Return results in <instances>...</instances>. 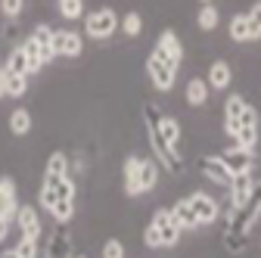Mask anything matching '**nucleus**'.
Returning a JSON list of instances; mask_svg holds the SVG:
<instances>
[{
  "label": "nucleus",
  "instance_id": "nucleus-26",
  "mask_svg": "<svg viewBox=\"0 0 261 258\" xmlns=\"http://www.w3.org/2000/svg\"><path fill=\"white\" fill-rule=\"evenodd\" d=\"M118 28L124 31L127 38H137V35H140V28H143V19H140V13H137V10L124 13V16L118 19Z\"/></svg>",
  "mask_w": 261,
  "mask_h": 258
},
{
  "label": "nucleus",
  "instance_id": "nucleus-7",
  "mask_svg": "<svg viewBox=\"0 0 261 258\" xmlns=\"http://www.w3.org/2000/svg\"><path fill=\"white\" fill-rule=\"evenodd\" d=\"M199 171H202L208 180L221 184V187H230V180H233L230 168L221 162V156H202V159H199Z\"/></svg>",
  "mask_w": 261,
  "mask_h": 258
},
{
  "label": "nucleus",
  "instance_id": "nucleus-38",
  "mask_svg": "<svg viewBox=\"0 0 261 258\" xmlns=\"http://www.w3.org/2000/svg\"><path fill=\"white\" fill-rule=\"evenodd\" d=\"M0 258H19V255H16V249H4V252H0Z\"/></svg>",
  "mask_w": 261,
  "mask_h": 258
},
{
  "label": "nucleus",
  "instance_id": "nucleus-41",
  "mask_svg": "<svg viewBox=\"0 0 261 258\" xmlns=\"http://www.w3.org/2000/svg\"><path fill=\"white\" fill-rule=\"evenodd\" d=\"M202 4H212V0H202Z\"/></svg>",
  "mask_w": 261,
  "mask_h": 258
},
{
  "label": "nucleus",
  "instance_id": "nucleus-29",
  "mask_svg": "<svg viewBox=\"0 0 261 258\" xmlns=\"http://www.w3.org/2000/svg\"><path fill=\"white\" fill-rule=\"evenodd\" d=\"M50 215L56 218V224H69L72 215H75V199H59V202L50 209Z\"/></svg>",
  "mask_w": 261,
  "mask_h": 258
},
{
  "label": "nucleus",
  "instance_id": "nucleus-28",
  "mask_svg": "<svg viewBox=\"0 0 261 258\" xmlns=\"http://www.w3.org/2000/svg\"><path fill=\"white\" fill-rule=\"evenodd\" d=\"M56 7H59V13L69 22H75V19L84 16V0H56Z\"/></svg>",
  "mask_w": 261,
  "mask_h": 258
},
{
  "label": "nucleus",
  "instance_id": "nucleus-16",
  "mask_svg": "<svg viewBox=\"0 0 261 258\" xmlns=\"http://www.w3.org/2000/svg\"><path fill=\"white\" fill-rule=\"evenodd\" d=\"M230 81H233L230 66H227L224 59H215V62H212V69H208V87L224 90V87H230Z\"/></svg>",
  "mask_w": 261,
  "mask_h": 258
},
{
  "label": "nucleus",
  "instance_id": "nucleus-12",
  "mask_svg": "<svg viewBox=\"0 0 261 258\" xmlns=\"http://www.w3.org/2000/svg\"><path fill=\"white\" fill-rule=\"evenodd\" d=\"M230 199H233V209H240V205H246L249 199H252V190H255V180H252V174L249 171H240V174H233V180H230Z\"/></svg>",
  "mask_w": 261,
  "mask_h": 258
},
{
  "label": "nucleus",
  "instance_id": "nucleus-32",
  "mask_svg": "<svg viewBox=\"0 0 261 258\" xmlns=\"http://www.w3.org/2000/svg\"><path fill=\"white\" fill-rule=\"evenodd\" d=\"M22 10H25V0H0V13L7 19H19Z\"/></svg>",
  "mask_w": 261,
  "mask_h": 258
},
{
  "label": "nucleus",
  "instance_id": "nucleus-9",
  "mask_svg": "<svg viewBox=\"0 0 261 258\" xmlns=\"http://www.w3.org/2000/svg\"><path fill=\"white\" fill-rule=\"evenodd\" d=\"M221 162L230 168V174L252 171V165H255V152H252V149H243V146H233V149H224V152H221Z\"/></svg>",
  "mask_w": 261,
  "mask_h": 258
},
{
  "label": "nucleus",
  "instance_id": "nucleus-22",
  "mask_svg": "<svg viewBox=\"0 0 261 258\" xmlns=\"http://www.w3.org/2000/svg\"><path fill=\"white\" fill-rule=\"evenodd\" d=\"M28 90V75H13L4 69V93L7 96H22Z\"/></svg>",
  "mask_w": 261,
  "mask_h": 258
},
{
  "label": "nucleus",
  "instance_id": "nucleus-5",
  "mask_svg": "<svg viewBox=\"0 0 261 258\" xmlns=\"http://www.w3.org/2000/svg\"><path fill=\"white\" fill-rule=\"evenodd\" d=\"M149 131V143H152V152H155V159L162 165H165V171L168 174H177L180 168H184V159H180V152L174 149V146H168L165 140H162L159 134H155V127H146Z\"/></svg>",
  "mask_w": 261,
  "mask_h": 258
},
{
  "label": "nucleus",
  "instance_id": "nucleus-25",
  "mask_svg": "<svg viewBox=\"0 0 261 258\" xmlns=\"http://www.w3.org/2000/svg\"><path fill=\"white\" fill-rule=\"evenodd\" d=\"M196 22H199V28H202V31H215V28H218V22H221L218 7H215V4H202V10H199V16H196Z\"/></svg>",
  "mask_w": 261,
  "mask_h": 258
},
{
  "label": "nucleus",
  "instance_id": "nucleus-27",
  "mask_svg": "<svg viewBox=\"0 0 261 258\" xmlns=\"http://www.w3.org/2000/svg\"><path fill=\"white\" fill-rule=\"evenodd\" d=\"M47 177H62V174H69V159H65V152H53L47 159V168H44Z\"/></svg>",
  "mask_w": 261,
  "mask_h": 258
},
{
  "label": "nucleus",
  "instance_id": "nucleus-3",
  "mask_svg": "<svg viewBox=\"0 0 261 258\" xmlns=\"http://www.w3.org/2000/svg\"><path fill=\"white\" fill-rule=\"evenodd\" d=\"M53 53L65 56V59H78L84 53V35L81 31H72V28L53 31Z\"/></svg>",
  "mask_w": 261,
  "mask_h": 258
},
{
  "label": "nucleus",
  "instance_id": "nucleus-40",
  "mask_svg": "<svg viewBox=\"0 0 261 258\" xmlns=\"http://www.w3.org/2000/svg\"><path fill=\"white\" fill-rule=\"evenodd\" d=\"M252 199H258V202H261V187H255V190H252Z\"/></svg>",
  "mask_w": 261,
  "mask_h": 258
},
{
  "label": "nucleus",
  "instance_id": "nucleus-13",
  "mask_svg": "<svg viewBox=\"0 0 261 258\" xmlns=\"http://www.w3.org/2000/svg\"><path fill=\"white\" fill-rule=\"evenodd\" d=\"M155 50L165 56V59H171L174 66H180V59H184V47H180V38L174 35V31H162L159 41H155Z\"/></svg>",
  "mask_w": 261,
  "mask_h": 258
},
{
  "label": "nucleus",
  "instance_id": "nucleus-11",
  "mask_svg": "<svg viewBox=\"0 0 261 258\" xmlns=\"http://www.w3.org/2000/svg\"><path fill=\"white\" fill-rule=\"evenodd\" d=\"M243 109H246V100H243L240 93L227 96V106H224V131L230 134L233 140L240 134V115H243Z\"/></svg>",
  "mask_w": 261,
  "mask_h": 258
},
{
  "label": "nucleus",
  "instance_id": "nucleus-42",
  "mask_svg": "<svg viewBox=\"0 0 261 258\" xmlns=\"http://www.w3.org/2000/svg\"><path fill=\"white\" fill-rule=\"evenodd\" d=\"M47 258H50V255H47Z\"/></svg>",
  "mask_w": 261,
  "mask_h": 258
},
{
  "label": "nucleus",
  "instance_id": "nucleus-36",
  "mask_svg": "<svg viewBox=\"0 0 261 258\" xmlns=\"http://www.w3.org/2000/svg\"><path fill=\"white\" fill-rule=\"evenodd\" d=\"M143 243L149 249H162V240H159V230L152 227V224H146V230H143Z\"/></svg>",
  "mask_w": 261,
  "mask_h": 258
},
{
  "label": "nucleus",
  "instance_id": "nucleus-21",
  "mask_svg": "<svg viewBox=\"0 0 261 258\" xmlns=\"http://www.w3.org/2000/svg\"><path fill=\"white\" fill-rule=\"evenodd\" d=\"M159 184V165L149 159H140V193H149Z\"/></svg>",
  "mask_w": 261,
  "mask_h": 258
},
{
  "label": "nucleus",
  "instance_id": "nucleus-34",
  "mask_svg": "<svg viewBox=\"0 0 261 258\" xmlns=\"http://www.w3.org/2000/svg\"><path fill=\"white\" fill-rule=\"evenodd\" d=\"M16 255H19V258H38V243H35V240H19Z\"/></svg>",
  "mask_w": 261,
  "mask_h": 258
},
{
  "label": "nucleus",
  "instance_id": "nucleus-39",
  "mask_svg": "<svg viewBox=\"0 0 261 258\" xmlns=\"http://www.w3.org/2000/svg\"><path fill=\"white\" fill-rule=\"evenodd\" d=\"M0 96H7L4 93V66H0Z\"/></svg>",
  "mask_w": 261,
  "mask_h": 258
},
{
  "label": "nucleus",
  "instance_id": "nucleus-6",
  "mask_svg": "<svg viewBox=\"0 0 261 258\" xmlns=\"http://www.w3.org/2000/svg\"><path fill=\"white\" fill-rule=\"evenodd\" d=\"M16 224H19L22 240H35V243H41V218H38V209H35V205H19Z\"/></svg>",
  "mask_w": 261,
  "mask_h": 258
},
{
  "label": "nucleus",
  "instance_id": "nucleus-30",
  "mask_svg": "<svg viewBox=\"0 0 261 258\" xmlns=\"http://www.w3.org/2000/svg\"><path fill=\"white\" fill-rule=\"evenodd\" d=\"M255 143H258V124H243V127H240V134H237V146H243V149H255Z\"/></svg>",
  "mask_w": 261,
  "mask_h": 258
},
{
  "label": "nucleus",
  "instance_id": "nucleus-19",
  "mask_svg": "<svg viewBox=\"0 0 261 258\" xmlns=\"http://www.w3.org/2000/svg\"><path fill=\"white\" fill-rule=\"evenodd\" d=\"M4 69L13 72V75H28V56H25L22 44L10 50V56H7V62H4Z\"/></svg>",
  "mask_w": 261,
  "mask_h": 258
},
{
  "label": "nucleus",
  "instance_id": "nucleus-1",
  "mask_svg": "<svg viewBox=\"0 0 261 258\" xmlns=\"http://www.w3.org/2000/svg\"><path fill=\"white\" fill-rule=\"evenodd\" d=\"M115 28H118V16H115V10H109V7L90 10V13L84 16V35H87L90 41H106V38H112Z\"/></svg>",
  "mask_w": 261,
  "mask_h": 258
},
{
  "label": "nucleus",
  "instance_id": "nucleus-2",
  "mask_svg": "<svg viewBox=\"0 0 261 258\" xmlns=\"http://www.w3.org/2000/svg\"><path fill=\"white\" fill-rule=\"evenodd\" d=\"M146 72H149V81H152L155 90H171L174 81H177V66H174L171 59H165L159 50L149 53V59H146Z\"/></svg>",
  "mask_w": 261,
  "mask_h": 258
},
{
  "label": "nucleus",
  "instance_id": "nucleus-35",
  "mask_svg": "<svg viewBox=\"0 0 261 258\" xmlns=\"http://www.w3.org/2000/svg\"><path fill=\"white\" fill-rule=\"evenodd\" d=\"M103 258H124V246L118 240H106L103 243Z\"/></svg>",
  "mask_w": 261,
  "mask_h": 258
},
{
  "label": "nucleus",
  "instance_id": "nucleus-37",
  "mask_svg": "<svg viewBox=\"0 0 261 258\" xmlns=\"http://www.w3.org/2000/svg\"><path fill=\"white\" fill-rule=\"evenodd\" d=\"M10 230H13V221H7V218H0V243H4V240L10 237Z\"/></svg>",
  "mask_w": 261,
  "mask_h": 258
},
{
  "label": "nucleus",
  "instance_id": "nucleus-15",
  "mask_svg": "<svg viewBox=\"0 0 261 258\" xmlns=\"http://www.w3.org/2000/svg\"><path fill=\"white\" fill-rule=\"evenodd\" d=\"M171 218L177 221L180 230H187V227H199V221H196V212H193L190 199H177V202L171 205Z\"/></svg>",
  "mask_w": 261,
  "mask_h": 258
},
{
  "label": "nucleus",
  "instance_id": "nucleus-23",
  "mask_svg": "<svg viewBox=\"0 0 261 258\" xmlns=\"http://www.w3.org/2000/svg\"><path fill=\"white\" fill-rule=\"evenodd\" d=\"M227 31H230V41H237V44L252 41V31H249V19H246V13H243V16H233L230 25H227Z\"/></svg>",
  "mask_w": 261,
  "mask_h": 258
},
{
  "label": "nucleus",
  "instance_id": "nucleus-20",
  "mask_svg": "<svg viewBox=\"0 0 261 258\" xmlns=\"http://www.w3.org/2000/svg\"><path fill=\"white\" fill-rule=\"evenodd\" d=\"M10 131H13L16 137H25V134L31 131V112H28V109L19 106V109L10 112Z\"/></svg>",
  "mask_w": 261,
  "mask_h": 258
},
{
  "label": "nucleus",
  "instance_id": "nucleus-24",
  "mask_svg": "<svg viewBox=\"0 0 261 258\" xmlns=\"http://www.w3.org/2000/svg\"><path fill=\"white\" fill-rule=\"evenodd\" d=\"M22 50H25V56H28V75L41 72V69H44V59H41V47H38V41H35V38H28V41L22 44Z\"/></svg>",
  "mask_w": 261,
  "mask_h": 258
},
{
  "label": "nucleus",
  "instance_id": "nucleus-8",
  "mask_svg": "<svg viewBox=\"0 0 261 258\" xmlns=\"http://www.w3.org/2000/svg\"><path fill=\"white\" fill-rule=\"evenodd\" d=\"M19 215V196H16V180L13 177H0V218L16 221Z\"/></svg>",
  "mask_w": 261,
  "mask_h": 258
},
{
  "label": "nucleus",
  "instance_id": "nucleus-33",
  "mask_svg": "<svg viewBox=\"0 0 261 258\" xmlns=\"http://www.w3.org/2000/svg\"><path fill=\"white\" fill-rule=\"evenodd\" d=\"M224 246H227V252H243V246H246V237L243 234H233V230H227L224 234Z\"/></svg>",
  "mask_w": 261,
  "mask_h": 258
},
{
  "label": "nucleus",
  "instance_id": "nucleus-18",
  "mask_svg": "<svg viewBox=\"0 0 261 258\" xmlns=\"http://www.w3.org/2000/svg\"><path fill=\"white\" fill-rule=\"evenodd\" d=\"M50 258H72V240H69V234H65L62 227L53 234V240H50V252H47Z\"/></svg>",
  "mask_w": 261,
  "mask_h": 258
},
{
  "label": "nucleus",
  "instance_id": "nucleus-17",
  "mask_svg": "<svg viewBox=\"0 0 261 258\" xmlns=\"http://www.w3.org/2000/svg\"><path fill=\"white\" fill-rule=\"evenodd\" d=\"M208 81H202V78H190V84H187V103L190 106H205V100H208Z\"/></svg>",
  "mask_w": 261,
  "mask_h": 258
},
{
  "label": "nucleus",
  "instance_id": "nucleus-31",
  "mask_svg": "<svg viewBox=\"0 0 261 258\" xmlns=\"http://www.w3.org/2000/svg\"><path fill=\"white\" fill-rule=\"evenodd\" d=\"M246 19H249V31H252V41H258L261 38V4H255L249 13H246Z\"/></svg>",
  "mask_w": 261,
  "mask_h": 258
},
{
  "label": "nucleus",
  "instance_id": "nucleus-43",
  "mask_svg": "<svg viewBox=\"0 0 261 258\" xmlns=\"http://www.w3.org/2000/svg\"><path fill=\"white\" fill-rule=\"evenodd\" d=\"M81 258H84V255H81Z\"/></svg>",
  "mask_w": 261,
  "mask_h": 258
},
{
  "label": "nucleus",
  "instance_id": "nucleus-4",
  "mask_svg": "<svg viewBox=\"0 0 261 258\" xmlns=\"http://www.w3.org/2000/svg\"><path fill=\"white\" fill-rule=\"evenodd\" d=\"M149 224L159 230L162 249H174V246H177V240H180V227H177V221L171 218V209H155V215H152Z\"/></svg>",
  "mask_w": 261,
  "mask_h": 258
},
{
  "label": "nucleus",
  "instance_id": "nucleus-14",
  "mask_svg": "<svg viewBox=\"0 0 261 258\" xmlns=\"http://www.w3.org/2000/svg\"><path fill=\"white\" fill-rule=\"evenodd\" d=\"M124 193L127 196H140V159L137 156L124 159Z\"/></svg>",
  "mask_w": 261,
  "mask_h": 258
},
{
  "label": "nucleus",
  "instance_id": "nucleus-10",
  "mask_svg": "<svg viewBox=\"0 0 261 258\" xmlns=\"http://www.w3.org/2000/svg\"><path fill=\"white\" fill-rule=\"evenodd\" d=\"M187 199H190V205H193V212H196V221H199V224H212V221L221 215L218 202L208 196V193H193V196H187Z\"/></svg>",
  "mask_w": 261,
  "mask_h": 258
}]
</instances>
